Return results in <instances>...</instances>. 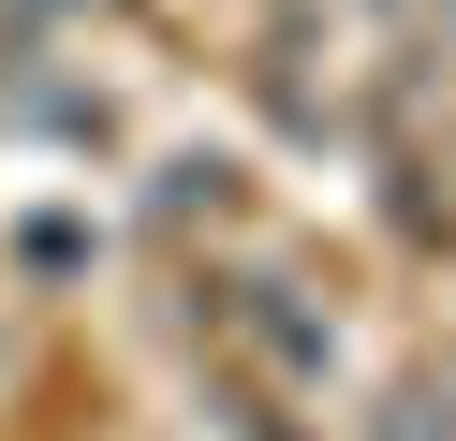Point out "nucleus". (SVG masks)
Instances as JSON below:
<instances>
[]
</instances>
